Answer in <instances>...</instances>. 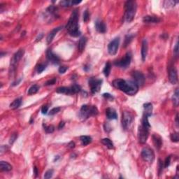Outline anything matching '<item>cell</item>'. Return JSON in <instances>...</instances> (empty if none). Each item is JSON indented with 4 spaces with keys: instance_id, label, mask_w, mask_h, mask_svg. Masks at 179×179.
Wrapping results in <instances>:
<instances>
[{
    "instance_id": "6da1fadb",
    "label": "cell",
    "mask_w": 179,
    "mask_h": 179,
    "mask_svg": "<svg viewBox=\"0 0 179 179\" xmlns=\"http://www.w3.org/2000/svg\"><path fill=\"white\" fill-rule=\"evenodd\" d=\"M112 85L117 89L120 90L128 95H134L137 92L139 86L134 81H125L123 79H115L113 81Z\"/></svg>"
},
{
    "instance_id": "7a4b0ae2",
    "label": "cell",
    "mask_w": 179,
    "mask_h": 179,
    "mask_svg": "<svg viewBox=\"0 0 179 179\" xmlns=\"http://www.w3.org/2000/svg\"><path fill=\"white\" fill-rule=\"evenodd\" d=\"M66 28L71 36L77 37L81 35V31L78 28V12L77 10H74L72 12Z\"/></svg>"
},
{
    "instance_id": "3957f363",
    "label": "cell",
    "mask_w": 179,
    "mask_h": 179,
    "mask_svg": "<svg viewBox=\"0 0 179 179\" xmlns=\"http://www.w3.org/2000/svg\"><path fill=\"white\" fill-rule=\"evenodd\" d=\"M125 20L130 23L133 20L136 11V3L134 1H127L125 4Z\"/></svg>"
},
{
    "instance_id": "277c9868",
    "label": "cell",
    "mask_w": 179,
    "mask_h": 179,
    "mask_svg": "<svg viewBox=\"0 0 179 179\" xmlns=\"http://www.w3.org/2000/svg\"><path fill=\"white\" fill-rule=\"evenodd\" d=\"M98 114V109L95 106H90L83 105L81 108L79 115L81 118L87 119L90 116H94Z\"/></svg>"
},
{
    "instance_id": "5b68a950",
    "label": "cell",
    "mask_w": 179,
    "mask_h": 179,
    "mask_svg": "<svg viewBox=\"0 0 179 179\" xmlns=\"http://www.w3.org/2000/svg\"><path fill=\"white\" fill-rule=\"evenodd\" d=\"M141 157L144 161H146L147 162L152 163L155 159L154 152L149 147H146L142 149Z\"/></svg>"
},
{
    "instance_id": "8992f818",
    "label": "cell",
    "mask_w": 179,
    "mask_h": 179,
    "mask_svg": "<svg viewBox=\"0 0 179 179\" xmlns=\"http://www.w3.org/2000/svg\"><path fill=\"white\" fill-rule=\"evenodd\" d=\"M148 134H149V132H148V128H146L142 125L139 127L138 138H139V141L141 144H144L146 143L148 138Z\"/></svg>"
},
{
    "instance_id": "52a82bcc",
    "label": "cell",
    "mask_w": 179,
    "mask_h": 179,
    "mask_svg": "<svg viewBox=\"0 0 179 179\" xmlns=\"http://www.w3.org/2000/svg\"><path fill=\"white\" fill-rule=\"evenodd\" d=\"M102 80L97 79L95 78H91L89 80V86L91 89L92 93H97L99 91L101 86H102Z\"/></svg>"
},
{
    "instance_id": "ba28073f",
    "label": "cell",
    "mask_w": 179,
    "mask_h": 179,
    "mask_svg": "<svg viewBox=\"0 0 179 179\" xmlns=\"http://www.w3.org/2000/svg\"><path fill=\"white\" fill-rule=\"evenodd\" d=\"M131 55L130 52H127L126 53L124 57L121 59L120 60L118 61L117 62L115 63V65L118 66V67H120L121 68H127L129 66L130 63H131Z\"/></svg>"
},
{
    "instance_id": "9c48e42d",
    "label": "cell",
    "mask_w": 179,
    "mask_h": 179,
    "mask_svg": "<svg viewBox=\"0 0 179 179\" xmlns=\"http://www.w3.org/2000/svg\"><path fill=\"white\" fill-rule=\"evenodd\" d=\"M119 44H120V38H115L114 39L110 42L108 46V53L111 55H114L117 53L118 50Z\"/></svg>"
},
{
    "instance_id": "30bf717a",
    "label": "cell",
    "mask_w": 179,
    "mask_h": 179,
    "mask_svg": "<svg viewBox=\"0 0 179 179\" xmlns=\"http://www.w3.org/2000/svg\"><path fill=\"white\" fill-rule=\"evenodd\" d=\"M132 123V116L130 113L125 111L123 113V118H122V124L124 129H129Z\"/></svg>"
},
{
    "instance_id": "8fae6325",
    "label": "cell",
    "mask_w": 179,
    "mask_h": 179,
    "mask_svg": "<svg viewBox=\"0 0 179 179\" xmlns=\"http://www.w3.org/2000/svg\"><path fill=\"white\" fill-rule=\"evenodd\" d=\"M24 53H25V50L23 49H20L15 53L13 57L11 59V60H10V67L11 68H15V67L16 66L19 61L20 60L21 58L23 57Z\"/></svg>"
},
{
    "instance_id": "7c38bea8",
    "label": "cell",
    "mask_w": 179,
    "mask_h": 179,
    "mask_svg": "<svg viewBox=\"0 0 179 179\" xmlns=\"http://www.w3.org/2000/svg\"><path fill=\"white\" fill-rule=\"evenodd\" d=\"M132 77L138 86H143L145 83V77H144V74L140 71H134L132 73Z\"/></svg>"
},
{
    "instance_id": "4fadbf2b",
    "label": "cell",
    "mask_w": 179,
    "mask_h": 179,
    "mask_svg": "<svg viewBox=\"0 0 179 179\" xmlns=\"http://www.w3.org/2000/svg\"><path fill=\"white\" fill-rule=\"evenodd\" d=\"M169 81L172 84H176L178 82V73L177 70L174 67L169 68Z\"/></svg>"
},
{
    "instance_id": "5bb4252c",
    "label": "cell",
    "mask_w": 179,
    "mask_h": 179,
    "mask_svg": "<svg viewBox=\"0 0 179 179\" xmlns=\"http://www.w3.org/2000/svg\"><path fill=\"white\" fill-rule=\"evenodd\" d=\"M46 57L49 61H50L51 62L54 63V64H57L60 61V58L58 56H57L56 55H55L52 51L50 49L47 50L46 52Z\"/></svg>"
},
{
    "instance_id": "9a60e30c",
    "label": "cell",
    "mask_w": 179,
    "mask_h": 179,
    "mask_svg": "<svg viewBox=\"0 0 179 179\" xmlns=\"http://www.w3.org/2000/svg\"><path fill=\"white\" fill-rule=\"evenodd\" d=\"M95 28L100 33H105L106 31V25L104 21L97 20L95 23Z\"/></svg>"
},
{
    "instance_id": "2e32d148",
    "label": "cell",
    "mask_w": 179,
    "mask_h": 179,
    "mask_svg": "<svg viewBox=\"0 0 179 179\" xmlns=\"http://www.w3.org/2000/svg\"><path fill=\"white\" fill-rule=\"evenodd\" d=\"M61 29H62V27H56V28H55V29H52V31H50V33L48 34V36H47V37H46V41H47V44H50V43L52 41V40H53V39H54V37H55V36L56 35L57 33V32H58Z\"/></svg>"
},
{
    "instance_id": "e0dca14e",
    "label": "cell",
    "mask_w": 179,
    "mask_h": 179,
    "mask_svg": "<svg viewBox=\"0 0 179 179\" xmlns=\"http://www.w3.org/2000/svg\"><path fill=\"white\" fill-rule=\"evenodd\" d=\"M147 53H148V42L146 39H144L142 42L141 46V58L143 61L146 60Z\"/></svg>"
},
{
    "instance_id": "ac0fdd59",
    "label": "cell",
    "mask_w": 179,
    "mask_h": 179,
    "mask_svg": "<svg viewBox=\"0 0 179 179\" xmlns=\"http://www.w3.org/2000/svg\"><path fill=\"white\" fill-rule=\"evenodd\" d=\"M143 21L145 23H158L160 22V19L158 17L152 16V15H146L144 17Z\"/></svg>"
},
{
    "instance_id": "d6986e66",
    "label": "cell",
    "mask_w": 179,
    "mask_h": 179,
    "mask_svg": "<svg viewBox=\"0 0 179 179\" xmlns=\"http://www.w3.org/2000/svg\"><path fill=\"white\" fill-rule=\"evenodd\" d=\"M152 141H153L154 146H155V148L157 150L160 149V148L162 147V140L160 136H158L157 134L152 135Z\"/></svg>"
},
{
    "instance_id": "ffe728a7",
    "label": "cell",
    "mask_w": 179,
    "mask_h": 179,
    "mask_svg": "<svg viewBox=\"0 0 179 179\" xmlns=\"http://www.w3.org/2000/svg\"><path fill=\"white\" fill-rule=\"evenodd\" d=\"M106 115L107 118L109 120H115L118 118V115L115 109L112 108H108L106 110Z\"/></svg>"
},
{
    "instance_id": "44dd1931",
    "label": "cell",
    "mask_w": 179,
    "mask_h": 179,
    "mask_svg": "<svg viewBox=\"0 0 179 179\" xmlns=\"http://www.w3.org/2000/svg\"><path fill=\"white\" fill-rule=\"evenodd\" d=\"M144 115L147 116H150L152 114V105L150 103H146L144 105Z\"/></svg>"
},
{
    "instance_id": "7402d4cb",
    "label": "cell",
    "mask_w": 179,
    "mask_h": 179,
    "mask_svg": "<svg viewBox=\"0 0 179 179\" xmlns=\"http://www.w3.org/2000/svg\"><path fill=\"white\" fill-rule=\"evenodd\" d=\"M0 168L1 170L4 171H10L12 169V166L7 162L1 161L0 162Z\"/></svg>"
},
{
    "instance_id": "603a6c76",
    "label": "cell",
    "mask_w": 179,
    "mask_h": 179,
    "mask_svg": "<svg viewBox=\"0 0 179 179\" xmlns=\"http://www.w3.org/2000/svg\"><path fill=\"white\" fill-rule=\"evenodd\" d=\"M56 92L57 93L60 94H72L71 88H67V87H60L57 89Z\"/></svg>"
},
{
    "instance_id": "cb8c5ba5",
    "label": "cell",
    "mask_w": 179,
    "mask_h": 179,
    "mask_svg": "<svg viewBox=\"0 0 179 179\" xmlns=\"http://www.w3.org/2000/svg\"><path fill=\"white\" fill-rule=\"evenodd\" d=\"M86 43H87V38L86 37H82L79 40V43H78V49L81 52L85 49L86 46Z\"/></svg>"
},
{
    "instance_id": "d4e9b609",
    "label": "cell",
    "mask_w": 179,
    "mask_h": 179,
    "mask_svg": "<svg viewBox=\"0 0 179 179\" xmlns=\"http://www.w3.org/2000/svg\"><path fill=\"white\" fill-rule=\"evenodd\" d=\"M21 103H22V99L21 98L16 99L10 104V108L11 109H16V108H19V106L21 105Z\"/></svg>"
},
{
    "instance_id": "484cf974",
    "label": "cell",
    "mask_w": 179,
    "mask_h": 179,
    "mask_svg": "<svg viewBox=\"0 0 179 179\" xmlns=\"http://www.w3.org/2000/svg\"><path fill=\"white\" fill-rule=\"evenodd\" d=\"M80 140H81L83 146H87L89 144H90L92 141L91 137L89 136H81L80 137Z\"/></svg>"
},
{
    "instance_id": "4316f807",
    "label": "cell",
    "mask_w": 179,
    "mask_h": 179,
    "mask_svg": "<svg viewBox=\"0 0 179 179\" xmlns=\"http://www.w3.org/2000/svg\"><path fill=\"white\" fill-rule=\"evenodd\" d=\"M102 143L104 144V146H106L108 149H112L113 148V143L111 141V140L108 139V138H105L102 140Z\"/></svg>"
},
{
    "instance_id": "83f0119b",
    "label": "cell",
    "mask_w": 179,
    "mask_h": 179,
    "mask_svg": "<svg viewBox=\"0 0 179 179\" xmlns=\"http://www.w3.org/2000/svg\"><path fill=\"white\" fill-rule=\"evenodd\" d=\"M172 100H173V105L177 107L178 106L179 104V92H178V89L176 90L175 92L173 94V97H172Z\"/></svg>"
},
{
    "instance_id": "f1b7e54d",
    "label": "cell",
    "mask_w": 179,
    "mask_h": 179,
    "mask_svg": "<svg viewBox=\"0 0 179 179\" xmlns=\"http://www.w3.org/2000/svg\"><path fill=\"white\" fill-rule=\"evenodd\" d=\"M110 69H111V65L110 62H107L105 65V67L104 69V73L105 76L108 77L109 74H110Z\"/></svg>"
},
{
    "instance_id": "f546056e",
    "label": "cell",
    "mask_w": 179,
    "mask_h": 179,
    "mask_svg": "<svg viewBox=\"0 0 179 179\" xmlns=\"http://www.w3.org/2000/svg\"><path fill=\"white\" fill-rule=\"evenodd\" d=\"M39 88L37 85H34V86H31L29 88V90H28V94L31 95V94H36L38 92Z\"/></svg>"
},
{
    "instance_id": "4dcf8cb0",
    "label": "cell",
    "mask_w": 179,
    "mask_h": 179,
    "mask_svg": "<svg viewBox=\"0 0 179 179\" xmlns=\"http://www.w3.org/2000/svg\"><path fill=\"white\" fill-rule=\"evenodd\" d=\"M142 125L146 127V128H148V129H149L150 127V125L149 124V122H148V116H147L146 115H144L143 118H142Z\"/></svg>"
},
{
    "instance_id": "1f68e13d",
    "label": "cell",
    "mask_w": 179,
    "mask_h": 179,
    "mask_svg": "<svg viewBox=\"0 0 179 179\" xmlns=\"http://www.w3.org/2000/svg\"><path fill=\"white\" fill-rule=\"evenodd\" d=\"M44 130L46 131V133H52L53 131H55V127L53 125H45L44 124Z\"/></svg>"
},
{
    "instance_id": "d6a6232c",
    "label": "cell",
    "mask_w": 179,
    "mask_h": 179,
    "mask_svg": "<svg viewBox=\"0 0 179 179\" xmlns=\"http://www.w3.org/2000/svg\"><path fill=\"white\" fill-rule=\"evenodd\" d=\"M71 91H72V94H76L78 93V92L81 91V87H80L78 85H77V84H73V86L71 87Z\"/></svg>"
},
{
    "instance_id": "836d02e7",
    "label": "cell",
    "mask_w": 179,
    "mask_h": 179,
    "mask_svg": "<svg viewBox=\"0 0 179 179\" xmlns=\"http://www.w3.org/2000/svg\"><path fill=\"white\" fill-rule=\"evenodd\" d=\"M60 5L62 7H69L72 5V1H69V0H63L60 2Z\"/></svg>"
},
{
    "instance_id": "e575fe53",
    "label": "cell",
    "mask_w": 179,
    "mask_h": 179,
    "mask_svg": "<svg viewBox=\"0 0 179 179\" xmlns=\"http://www.w3.org/2000/svg\"><path fill=\"white\" fill-rule=\"evenodd\" d=\"M133 39V36L132 35H127L125 36V43H124V46L126 47L127 45H129V44L131 42V41Z\"/></svg>"
},
{
    "instance_id": "d590c367",
    "label": "cell",
    "mask_w": 179,
    "mask_h": 179,
    "mask_svg": "<svg viewBox=\"0 0 179 179\" xmlns=\"http://www.w3.org/2000/svg\"><path fill=\"white\" fill-rule=\"evenodd\" d=\"M52 174H53V170H52V169H49V170H48V171L45 173L44 178L46 179L50 178L52 176Z\"/></svg>"
},
{
    "instance_id": "8d00e7d4",
    "label": "cell",
    "mask_w": 179,
    "mask_h": 179,
    "mask_svg": "<svg viewBox=\"0 0 179 179\" xmlns=\"http://www.w3.org/2000/svg\"><path fill=\"white\" fill-rule=\"evenodd\" d=\"M170 138H171V140L173 142H178L179 140L178 134V133L171 134V136H170Z\"/></svg>"
},
{
    "instance_id": "74e56055",
    "label": "cell",
    "mask_w": 179,
    "mask_h": 179,
    "mask_svg": "<svg viewBox=\"0 0 179 179\" xmlns=\"http://www.w3.org/2000/svg\"><path fill=\"white\" fill-rule=\"evenodd\" d=\"M46 65L41 64V65H39V67H37V72L39 73H41V72H43L45 69H46Z\"/></svg>"
},
{
    "instance_id": "f35d334b",
    "label": "cell",
    "mask_w": 179,
    "mask_h": 179,
    "mask_svg": "<svg viewBox=\"0 0 179 179\" xmlns=\"http://www.w3.org/2000/svg\"><path fill=\"white\" fill-rule=\"evenodd\" d=\"M60 110V107H55V108H53L52 109H51V110H50V112H49V115H52L56 114V113H57Z\"/></svg>"
},
{
    "instance_id": "ab89813d",
    "label": "cell",
    "mask_w": 179,
    "mask_h": 179,
    "mask_svg": "<svg viewBox=\"0 0 179 179\" xmlns=\"http://www.w3.org/2000/svg\"><path fill=\"white\" fill-rule=\"evenodd\" d=\"M90 19V15L89 12H88V10H86L84 11L83 13V21L85 23H87Z\"/></svg>"
},
{
    "instance_id": "60d3db41",
    "label": "cell",
    "mask_w": 179,
    "mask_h": 179,
    "mask_svg": "<svg viewBox=\"0 0 179 179\" xmlns=\"http://www.w3.org/2000/svg\"><path fill=\"white\" fill-rule=\"evenodd\" d=\"M57 10V8L54 6H50L47 8V11H48V12L50 13H52V14H53V13H55L56 12Z\"/></svg>"
},
{
    "instance_id": "b9f144b4",
    "label": "cell",
    "mask_w": 179,
    "mask_h": 179,
    "mask_svg": "<svg viewBox=\"0 0 179 179\" xmlns=\"http://www.w3.org/2000/svg\"><path fill=\"white\" fill-rule=\"evenodd\" d=\"M56 81L57 79L55 78H53L52 79L48 80V81L45 83V86H52V85H54V84L56 83Z\"/></svg>"
},
{
    "instance_id": "7bdbcfd3",
    "label": "cell",
    "mask_w": 179,
    "mask_h": 179,
    "mask_svg": "<svg viewBox=\"0 0 179 179\" xmlns=\"http://www.w3.org/2000/svg\"><path fill=\"white\" fill-rule=\"evenodd\" d=\"M17 137H18V134H13L10 138V141H9L10 144H13V143L15 142V141L16 140Z\"/></svg>"
},
{
    "instance_id": "ee69618b",
    "label": "cell",
    "mask_w": 179,
    "mask_h": 179,
    "mask_svg": "<svg viewBox=\"0 0 179 179\" xmlns=\"http://www.w3.org/2000/svg\"><path fill=\"white\" fill-rule=\"evenodd\" d=\"M171 156H168L165 160V168H167L170 165V162H171Z\"/></svg>"
},
{
    "instance_id": "f6af8a7d",
    "label": "cell",
    "mask_w": 179,
    "mask_h": 179,
    "mask_svg": "<svg viewBox=\"0 0 179 179\" xmlns=\"http://www.w3.org/2000/svg\"><path fill=\"white\" fill-rule=\"evenodd\" d=\"M67 69H68V67H65V66H62V67H60V68H59V72L60 73H64L66 72V71L67 70Z\"/></svg>"
},
{
    "instance_id": "bcb514c9",
    "label": "cell",
    "mask_w": 179,
    "mask_h": 179,
    "mask_svg": "<svg viewBox=\"0 0 179 179\" xmlns=\"http://www.w3.org/2000/svg\"><path fill=\"white\" fill-rule=\"evenodd\" d=\"M48 106H43L41 108V113L43 114H46L48 113Z\"/></svg>"
},
{
    "instance_id": "7dc6e473",
    "label": "cell",
    "mask_w": 179,
    "mask_h": 179,
    "mask_svg": "<svg viewBox=\"0 0 179 179\" xmlns=\"http://www.w3.org/2000/svg\"><path fill=\"white\" fill-rule=\"evenodd\" d=\"M8 146H4V145L1 146V154H3L4 152H6V151L8 150Z\"/></svg>"
},
{
    "instance_id": "c3c4849f",
    "label": "cell",
    "mask_w": 179,
    "mask_h": 179,
    "mask_svg": "<svg viewBox=\"0 0 179 179\" xmlns=\"http://www.w3.org/2000/svg\"><path fill=\"white\" fill-rule=\"evenodd\" d=\"M173 52H174V53H175L176 56H177L178 52V41L176 42L175 47H174V48H173Z\"/></svg>"
},
{
    "instance_id": "681fc988",
    "label": "cell",
    "mask_w": 179,
    "mask_h": 179,
    "mask_svg": "<svg viewBox=\"0 0 179 179\" xmlns=\"http://www.w3.org/2000/svg\"><path fill=\"white\" fill-rule=\"evenodd\" d=\"M163 167H164V165H163L162 162L160 160H159V173H160L161 171H162Z\"/></svg>"
},
{
    "instance_id": "f907efd6",
    "label": "cell",
    "mask_w": 179,
    "mask_h": 179,
    "mask_svg": "<svg viewBox=\"0 0 179 179\" xmlns=\"http://www.w3.org/2000/svg\"><path fill=\"white\" fill-rule=\"evenodd\" d=\"M103 97H104L106 99H113V96H111L110 94L108 93H105L103 94Z\"/></svg>"
},
{
    "instance_id": "816d5d0a",
    "label": "cell",
    "mask_w": 179,
    "mask_h": 179,
    "mask_svg": "<svg viewBox=\"0 0 179 179\" xmlns=\"http://www.w3.org/2000/svg\"><path fill=\"white\" fill-rule=\"evenodd\" d=\"M65 122H63V121H62V122H60V124H59L58 129H62L63 127H64V126H65Z\"/></svg>"
},
{
    "instance_id": "f5cc1de1",
    "label": "cell",
    "mask_w": 179,
    "mask_h": 179,
    "mask_svg": "<svg viewBox=\"0 0 179 179\" xmlns=\"http://www.w3.org/2000/svg\"><path fill=\"white\" fill-rule=\"evenodd\" d=\"M68 147H69V148H73L75 147V143L73 141H71L69 144H68Z\"/></svg>"
},
{
    "instance_id": "db71d44e",
    "label": "cell",
    "mask_w": 179,
    "mask_h": 179,
    "mask_svg": "<svg viewBox=\"0 0 179 179\" xmlns=\"http://www.w3.org/2000/svg\"><path fill=\"white\" fill-rule=\"evenodd\" d=\"M43 36H44V34H39V35H38L37 38H36V41H40V40L42 39V37H43Z\"/></svg>"
},
{
    "instance_id": "11a10c76",
    "label": "cell",
    "mask_w": 179,
    "mask_h": 179,
    "mask_svg": "<svg viewBox=\"0 0 179 179\" xmlns=\"http://www.w3.org/2000/svg\"><path fill=\"white\" fill-rule=\"evenodd\" d=\"M34 175H35L36 177L38 176V169L36 167H34Z\"/></svg>"
},
{
    "instance_id": "9f6ffc18",
    "label": "cell",
    "mask_w": 179,
    "mask_h": 179,
    "mask_svg": "<svg viewBox=\"0 0 179 179\" xmlns=\"http://www.w3.org/2000/svg\"><path fill=\"white\" fill-rule=\"evenodd\" d=\"M81 3V1H72V5H76Z\"/></svg>"
},
{
    "instance_id": "6f0895ef",
    "label": "cell",
    "mask_w": 179,
    "mask_h": 179,
    "mask_svg": "<svg viewBox=\"0 0 179 179\" xmlns=\"http://www.w3.org/2000/svg\"><path fill=\"white\" fill-rule=\"evenodd\" d=\"M176 125H178V115L176 114Z\"/></svg>"
}]
</instances>
